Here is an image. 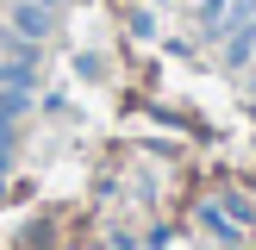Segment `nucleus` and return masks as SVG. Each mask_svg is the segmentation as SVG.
<instances>
[{
	"label": "nucleus",
	"instance_id": "obj_1",
	"mask_svg": "<svg viewBox=\"0 0 256 250\" xmlns=\"http://www.w3.org/2000/svg\"><path fill=\"white\" fill-rule=\"evenodd\" d=\"M6 25H12V38H32V44H38V38H50V6H44V0H19Z\"/></svg>",
	"mask_w": 256,
	"mask_h": 250
},
{
	"label": "nucleus",
	"instance_id": "obj_2",
	"mask_svg": "<svg viewBox=\"0 0 256 250\" xmlns=\"http://www.w3.org/2000/svg\"><path fill=\"white\" fill-rule=\"evenodd\" d=\"M200 219H206L219 238H244V225H238V219H244V206H238V200H232V206H225V200H212V206L200 212Z\"/></svg>",
	"mask_w": 256,
	"mask_h": 250
},
{
	"label": "nucleus",
	"instance_id": "obj_3",
	"mask_svg": "<svg viewBox=\"0 0 256 250\" xmlns=\"http://www.w3.org/2000/svg\"><path fill=\"white\" fill-rule=\"evenodd\" d=\"M256 19V0H219L212 6V32H238V25Z\"/></svg>",
	"mask_w": 256,
	"mask_h": 250
},
{
	"label": "nucleus",
	"instance_id": "obj_4",
	"mask_svg": "<svg viewBox=\"0 0 256 250\" xmlns=\"http://www.w3.org/2000/svg\"><path fill=\"white\" fill-rule=\"evenodd\" d=\"M0 88H32V69H19V62H0Z\"/></svg>",
	"mask_w": 256,
	"mask_h": 250
},
{
	"label": "nucleus",
	"instance_id": "obj_5",
	"mask_svg": "<svg viewBox=\"0 0 256 250\" xmlns=\"http://www.w3.org/2000/svg\"><path fill=\"white\" fill-rule=\"evenodd\" d=\"M212 6H219V0H206V12H212Z\"/></svg>",
	"mask_w": 256,
	"mask_h": 250
},
{
	"label": "nucleus",
	"instance_id": "obj_6",
	"mask_svg": "<svg viewBox=\"0 0 256 250\" xmlns=\"http://www.w3.org/2000/svg\"><path fill=\"white\" fill-rule=\"evenodd\" d=\"M44 6H56V0H44Z\"/></svg>",
	"mask_w": 256,
	"mask_h": 250
}]
</instances>
